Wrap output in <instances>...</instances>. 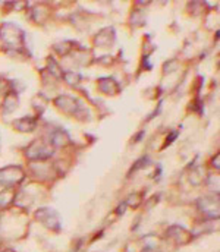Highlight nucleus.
Returning <instances> with one entry per match:
<instances>
[{"label": "nucleus", "mask_w": 220, "mask_h": 252, "mask_svg": "<svg viewBox=\"0 0 220 252\" xmlns=\"http://www.w3.org/2000/svg\"><path fill=\"white\" fill-rule=\"evenodd\" d=\"M1 40L7 46L16 47V46L22 44V41H24V32H22V30H19L13 24H4V27L1 28Z\"/></svg>", "instance_id": "obj_1"}, {"label": "nucleus", "mask_w": 220, "mask_h": 252, "mask_svg": "<svg viewBox=\"0 0 220 252\" xmlns=\"http://www.w3.org/2000/svg\"><path fill=\"white\" fill-rule=\"evenodd\" d=\"M22 179H24V172L18 166L0 169V185L13 187V185H18Z\"/></svg>", "instance_id": "obj_2"}, {"label": "nucleus", "mask_w": 220, "mask_h": 252, "mask_svg": "<svg viewBox=\"0 0 220 252\" xmlns=\"http://www.w3.org/2000/svg\"><path fill=\"white\" fill-rule=\"evenodd\" d=\"M27 156L30 158H34V160H44L47 157L52 156L53 150L46 144V142H41V141H34L27 150H25Z\"/></svg>", "instance_id": "obj_3"}, {"label": "nucleus", "mask_w": 220, "mask_h": 252, "mask_svg": "<svg viewBox=\"0 0 220 252\" xmlns=\"http://www.w3.org/2000/svg\"><path fill=\"white\" fill-rule=\"evenodd\" d=\"M37 219H38L46 227H49V229L58 230V229L61 227L58 214H56L53 210H50V208H41V210H38V211H37Z\"/></svg>", "instance_id": "obj_4"}, {"label": "nucleus", "mask_w": 220, "mask_h": 252, "mask_svg": "<svg viewBox=\"0 0 220 252\" xmlns=\"http://www.w3.org/2000/svg\"><path fill=\"white\" fill-rule=\"evenodd\" d=\"M56 104L59 106V109H62L63 112H69L73 115H78V110L79 107H76L78 101L72 98V97H68V95H63V97H59L56 100Z\"/></svg>", "instance_id": "obj_5"}, {"label": "nucleus", "mask_w": 220, "mask_h": 252, "mask_svg": "<svg viewBox=\"0 0 220 252\" xmlns=\"http://www.w3.org/2000/svg\"><path fill=\"white\" fill-rule=\"evenodd\" d=\"M200 207H201V210H203V213H206V214H209V216H212V217H218L219 216V202L216 201H213V199H210V204L207 202V199L206 198H203L201 201H200Z\"/></svg>", "instance_id": "obj_6"}, {"label": "nucleus", "mask_w": 220, "mask_h": 252, "mask_svg": "<svg viewBox=\"0 0 220 252\" xmlns=\"http://www.w3.org/2000/svg\"><path fill=\"white\" fill-rule=\"evenodd\" d=\"M13 126L16 129H19L21 132H31L35 127V121L32 118H21L19 121H16L13 124Z\"/></svg>", "instance_id": "obj_7"}, {"label": "nucleus", "mask_w": 220, "mask_h": 252, "mask_svg": "<svg viewBox=\"0 0 220 252\" xmlns=\"http://www.w3.org/2000/svg\"><path fill=\"white\" fill-rule=\"evenodd\" d=\"M68 141H69V136H68V133H66L65 130H62V129H58V130L52 132V135H50V142L55 144V145H63V144H66Z\"/></svg>", "instance_id": "obj_8"}, {"label": "nucleus", "mask_w": 220, "mask_h": 252, "mask_svg": "<svg viewBox=\"0 0 220 252\" xmlns=\"http://www.w3.org/2000/svg\"><path fill=\"white\" fill-rule=\"evenodd\" d=\"M16 104H18V97L16 94H9L6 95L4 98V113H10L12 110L16 109Z\"/></svg>", "instance_id": "obj_9"}, {"label": "nucleus", "mask_w": 220, "mask_h": 252, "mask_svg": "<svg viewBox=\"0 0 220 252\" xmlns=\"http://www.w3.org/2000/svg\"><path fill=\"white\" fill-rule=\"evenodd\" d=\"M10 201H13V192L12 190H3L0 193V205H7L10 204Z\"/></svg>", "instance_id": "obj_10"}, {"label": "nucleus", "mask_w": 220, "mask_h": 252, "mask_svg": "<svg viewBox=\"0 0 220 252\" xmlns=\"http://www.w3.org/2000/svg\"><path fill=\"white\" fill-rule=\"evenodd\" d=\"M143 252H157L156 250H153V248H147V250H144Z\"/></svg>", "instance_id": "obj_11"}, {"label": "nucleus", "mask_w": 220, "mask_h": 252, "mask_svg": "<svg viewBox=\"0 0 220 252\" xmlns=\"http://www.w3.org/2000/svg\"><path fill=\"white\" fill-rule=\"evenodd\" d=\"M4 252H13V251H12V250H6V251H4Z\"/></svg>", "instance_id": "obj_12"}]
</instances>
